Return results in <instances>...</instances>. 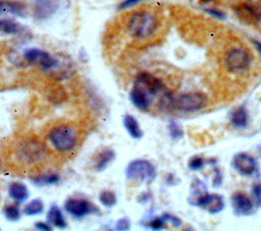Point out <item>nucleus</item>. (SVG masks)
Masks as SVG:
<instances>
[{"label":"nucleus","instance_id":"nucleus-26","mask_svg":"<svg viewBox=\"0 0 261 231\" xmlns=\"http://www.w3.org/2000/svg\"><path fill=\"white\" fill-rule=\"evenodd\" d=\"M3 215L8 221L16 222L20 219L21 212L17 205L11 204V205H7L3 208Z\"/></svg>","mask_w":261,"mask_h":231},{"label":"nucleus","instance_id":"nucleus-23","mask_svg":"<svg viewBox=\"0 0 261 231\" xmlns=\"http://www.w3.org/2000/svg\"><path fill=\"white\" fill-rule=\"evenodd\" d=\"M22 26L11 19L7 18H0V33L6 34V35H17L21 33Z\"/></svg>","mask_w":261,"mask_h":231},{"label":"nucleus","instance_id":"nucleus-31","mask_svg":"<svg viewBox=\"0 0 261 231\" xmlns=\"http://www.w3.org/2000/svg\"><path fill=\"white\" fill-rule=\"evenodd\" d=\"M252 195L255 199V201L260 205L261 204V183L256 184L252 188Z\"/></svg>","mask_w":261,"mask_h":231},{"label":"nucleus","instance_id":"nucleus-20","mask_svg":"<svg viewBox=\"0 0 261 231\" xmlns=\"http://www.w3.org/2000/svg\"><path fill=\"white\" fill-rule=\"evenodd\" d=\"M61 177L58 173L55 172H49V173H44V174H39L36 176H33L31 178L32 182L35 185L38 186H50V185H55L58 184L60 181Z\"/></svg>","mask_w":261,"mask_h":231},{"label":"nucleus","instance_id":"nucleus-37","mask_svg":"<svg viewBox=\"0 0 261 231\" xmlns=\"http://www.w3.org/2000/svg\"><path fill=\"white\" fill-rule=\"evenodd\" d=\"M260 151H261V147H260Z\"/></svg>","mask_w":261,"mask_h":231},{"label":"nucleus","instance_id":"nucleus-27","mask_svg":"<svg viewBox=\"0 0 261 231\" xmlns=\"http://www.w3.org/2000/svg\"><path fill=\"white\" fill-rule=\"evenodd\" d=\"M145 227L150 228L152 230H161L163 228H165L166 226V221L163 219V217H155L147 222L142 223Z\"/></svg>","mask_w":261,"mask_h":231},{"label":"nucleus","instance_id":"nucleus-15","mask_svg":"<svg viewBox=\"0 0 261 231\" xmlns=\"http://www.w3.org/2000/svg\"><path fill=\"white\" fill-rule=\"evenodd\" d=\"M0 14L23 16L25 14V6L16 0H0Z\"/></svg>","mask_w":261,"mask_h":231},{"label":"nucleus","instance_id":"nucleus-30","mask_svg":"<svg viewBox=\"0 0 261 231\" xmlns=\"http://www.w3.org/2000/svg\"><path fill=\"white\" fill-rule=\"evenodd\" d=\"M114 229L115 230H118V231H126V230H129L130 228V221L128 218H120L118 219L116 222H115V225H114Z\"/></svg>","mask_w":261,"mask_h":231},{"label":"nucleus","instance_id":"nucleus-21","mask_svg":"<svg viewBox=\"0 0 261 231\" xmlns=\"http://www.w3.org/2000/svg\"><path fill=\"white\" fill-rule=\"evenodd\" d=\"M207 189L205 187V184L202 183L199 179H195L191 185V191H190V196H189V201L192 205L197 206L200 199L207 194Z\"/></svg>","mask_w":261,"mask_h":231},{"label":"nucleus","instance_id":"nucleus-18","mask_svg":"<svg viewBox=\"0 0 261 231\" xmlns=\"http://www.w3.org/2000/svg\"><path fill=\"white\" fill-rule=\"evenodd\" d=\"M115 159V152L112 149L106 148L97 154L94 160V168L97 172L104 171Z\"/></svg>","mask_w":261,"mask_h":231},{"label":"nucleus","instance_id":"nucleus-19","mask_svg":"<svg viewBox=\"0 0 261 231\" xmlns=\"http://www.w3.org/2000/svg\"><path fill=\"white\" fill-rule=\"evenodd\" d=\"M123 126L127 133L133 137L134 139H141L144 135V132L138 122V120L130 114H125L122 119Z\"/></svg>","mask_w":261,"mask_h":231},{"label":"nucleus","instance_id":"nucleus-4","mask_svg":"<svg viewBox=\"0 0 261 231\" xmlns=\"http://www.w3.org/2000/svg\"><path fill=\"white\" fill-rule=\"evenodd\" d=\"M64 210L74 219H83L89 215L99 213L96 205L84 197L71 196L64 203Z\"/></svg>","mask_w":261,"mask_h":231},{"label":"nucleus","instance_id":"nucleus-33","mask_svg":"<svg viewBox=\"0 0 261 231\" xmlns=\"http://www.w3.org/2000/svg\"><path fill=\"white\" fill-rule=\"evenodd\" d=\"M141 1H145V0H123L120 4H119V9H125L128 8Z\"/></svg>","mask_w":261,"mask_h":231},{"label":"nucleus","instance_id":"nucleus-25","mask_svg":"<svg viewBox=\"0 0 261 231\" xmlns=\"http://www.w3.org/2000/svg\"><path fill=\"white\" fill-rule=\"evenodd\" d=\"M98 199L105 208H112L117 204V196L115 192L109 189L101 191L98 196Z\"/></svg>","mask_w":261,"mask_h":231},{"label":"nucleus","instance_id":"nucleus-10","mask_svg":"<svg viewBox=\"0 0 261 231\" xmlns=\"http://www.w3.org/2000/svg\"><path fill=\"white\" fill-rule=\"evenodd\" d=\"M236 12L245 22H257L261 19V0H247L237 7Z\"/></svg>","mask_w":261,"mask_h":231},{"label":"nucleus","instance_id":"nucleus-28","mask_svg":"<svg viewBox=\"0 0 261 231\" xmlns=\"http://www.w3.org/2000/svg\"><path fill=\"white\" fill-rule=\"evenodd\" d=\"M168 133H169L170 137L173 139L181 138L184 135V131H182L180 125L177 122H175L174 120H171L168 123Z\"/></svg>","mask_w":261,"mask_h":231},{"label":"nucleus","instance_id":"nucleus-22","mask_svg":"<svg viewBox=\"0 0 261 231\" xmlns=\"http://www.w3.org/2000/svg\"><path fill=\"white\" fill-rule=\"evenodd\" d=\"M248 112L244 106L237 108L230 115L231 123L238 128H245L248 124Z\"/></svg>","mask_w":261,"mask_h":231},{"label":"nucleus","instance_id":"nucleus-35","mask_svg":"<svg viewBox=\"0 0 261 231\" xmlns=\"http://www.w3.org/2000/svg\"><path fill=\"white\" fill-rule=\"evenodd\" d=\"M213 184L215 185V187H217L218 185L221 184V175H220V172H219L217 169H216V171H215V176H214Z\"/></svg>","mask_w":261,"mask_h":231},{"label":"nucleus","instance_id":"nucleus-12","mask_svg":"<svg viewBox=\"0 0 261 231\" xmlns=\"http://www.w3.org/2000/svg\"><path fill=\"white\" fill-rule=\"evenodd\" d=\"M197 206L210 214H217L224 209V200L220 194L207 193L200 199Z\"/></svg>","mask_w":261,"mask_h":231},{"label":"nucleus","instance_id":"nucleus-9","mask_svg":"<svg viewBox=\"0 0 261 231\" xmlns=\"http://www.w3.org/2000/svg\"><path fill=\"white\" fill-rule=\"evenodd\" d=\"M19 158L27 164L37 163L45 155V149L42 143L38 140L29 139L24 140L20 146L17 152Z\"/></svg>","mask_w":261,"mask_h":231},{"label":"nucleus","instance_id":"nucleus-14","mask_svg":"<svg viewBox=\"0 0 261 231\" xmlns=\"http://www.w3.org/2000/svg\"><path fill=\"white\" fill-rule=\"evenodd\" d=\"M129 99L134 106L141 111H148L152 102L151 97L147 93L135 85L129 93Z\"/></svg>","mask_w":261,"mask_h":231},{"label":"nucleus","instance_id":"nucleus-2","mask_svg":"<svg viewBox=\"0 0 261 231\" xmlns=\"http://www.w3.org/2000/svg\"><path fill=\"white\" fill-rule=\"evenodd\" d=\"M52 147L60 153L71 152L77 146V133L69 124L54 126L48 135Z\"/></svg>","mask_w":261,"mask_h":231},{"label":"nucleus","instance_id":"nucleus-7","mask_svg":"<svg viewBox=\"0 0 261 231\" xmlns=\"http://www.w3.org/2000/svg\"><path fill=\"white\" fill-rule=\"evenodd\" d=\"M24 59L38 65L43 70H51L58 65V60L45 50L39 48H30L23 52Z\"/></svg>","mask_w":261,"mask_h":231},{"label":"nucleus","instance_id":"nucleus-24","mask_svg":"<svg viewBox=\"0 0 261 231\" xmlns=\"http://www.w3.org/2000/svg\"><path fill=\"white\" fill-rule=\"evenodd\" d=\"M45 209L44 203L40 198H34L30 200L23 208V213L27 216H37L43 213Z\"/></svg>","mask_w":261,"mask_h":231},{"label":"nucleus","instance_id":"nucleus-32","mask_svg":"<svg viewBox=\"0 0 261 231\" xmlns=\"http://www.w3.org/2000/svg\"><path fill=\"white\" fill-rule=\"evenodd\" d=\"M35 228L41 231H51L52 226L48 222H43V221H38L35 223Z\"/></svg>","mask_w":261,"mask_h":231},{"label":"nucleus","instance_id":"nucleus-36","mask_svg":"<svg viewBox=\"0 0 261 231\" xmlns=\"http://www.w3.org/2000/svg\"><path fill=\"white\" fill-rule=\"evenodd\" d=\"M252 43L255 45V47H256L257 51L261 54V42H259V41H257V40H253V41H252Z\"/></svg>","mask_w":261,"mask_h":231},{"label":"nucleus","instance_id":"nucleus-34","mask_svg":"<svg viewBox=\"0 0 261 231\" xmlns=\"http://www.w3.org/2000/svg\"><path fill=\"white\" fill-rule=\"evenodd\" d=\"M206 10H207V12H208L209 14L214 15V16H216V17H218V18H222V17H224L223 12H221V11H219V10L215 9V8H208V9H206Z\"/></svg>","mask_w":261,"mask_h":231},{"label":"nucleus","instance_id":"nucleus-8","mask_svg":"<svg viewBox=\"0 0 261 231\" xmlns=\"http://www.w3.org/2000/svg\"><path fill=\"white\" fill-rule=\"evenodd\" d=\"M135 86L140 88L147 93L151 98L159 94H163L166 89L162 80L149 72H141L137 75L135 80Z\"/></svg>","mask_w":261,"mask_h":231},{"label":"nucleus","instance_id":"nucleus-5","mask_svg":"<svg viewBox=\"0 0 261 231\" xmlns=\"http://www.w3.org/2000/svg\"><path fill=\"white\" fill-rule=\"evenodd\" d=\"M251 64V54L243 47L231 48L226 57L225 65L230 72H239L247 69Z\"/></svg>","mask_w":261,"mask_h":231},{"label":"nucleus","instance_id":"nucleus-16","mask_svg":"<svg viewBox=\"0 0 261 231\" xmlns=\"http://www.w3.org/2000/svg\"><path fill=\"white\" fill-rule=\"evenodd\" d=\"M9 197L16 204L25 201L29 198L30 190L25 184L21 182H12L9 184L7 189Z\"/></svg>","mask_w":261,"mask_h":231},{"label":"nucleus","instance_id":"nucleus-1","mask_svg":"<svg viewBox=\"0 0 261 231\" xmlns=\"http://www.w3.org/2000/svg\"><path fill=\"white\" fill-rule=\"evenodd\" d=\"M159 20L149 10H136L129 14L126 21V30L136 40H147L158 30Z\"/></svg>","mask_w":261,"mask_h":231},{"label":"nucleus","instance_id":"nucleus-13","mask_svg":"<svg viewBox=\"0 0 261 231\" xmlns=\"http://www.w3.org/2000/svg\"><path fill=\"white\" fill-rule=\"evenodd\" d=\"M231 205L234 214L249 215L253 211V201L243 192H236L231 197Z\"/></svg>","mask_w":261,"mask_h":231},{"label":"nucleus","instance_id":"nucleus-3","mask_svg":"<svg viewBox=\"0 0 261 231\" xmlns=\"http://www.w3.org/2000/svg\"><path fill=\"white\" fill-rule=\"evenodd\" d=\"M125 178L128 181L138 183H152L156 176L157 171L154 164L145 159H137L130 161L125 168Z\"/></svg>","mask_w":261,"mask_h":231},{"label":"nucleus","instance_id":"nucleus-29","mask_svg":"<svg viewBox=\"0 0 261 231\" xmlns=\"http://www.w3.org/2000/svg\"><path fill=\"white\" fill-rule=\"evenodd\" d=\"M204 164H205V161H204V159H203L202 157L195 156V157H193V158L189 161L188 166H189V168H190L191 170L196 171V170H200L201 168H203Z\"/></svg>","mask_w":261,"mask_h":231},{"label":"nucleus","instance_id":"nucleus-17","mask_svg":"<svg viewBox=\"0 0 261 231\" xmlns=\"http://www.w3.org/2000/svg\"><path fill=\"white\" fill-rule=\"evenodd\" d=\"M47 222L58 229H64L67 227V222L62 213V210L57 205H52L46 214Z\"/></svg>","mask_w":261,"mask_h":231},{"label":"nucleus","instance_id":"nucleus-6","mask_svg":"<svg viewBox=\"0 0 261 231\" xmlns=\"http://www.w3.org/2000/svg\"><path fill=\"white\" fill-rule=\"evenodd\" d=\"M207 104V99L204 94L199 92L184 93L174 100L175 107L182 112H195Z\"/></svg>","mask_w":261,"mask_h":231},{"label":"nucleus","instance_id":"nucleus-11","mask_svg":"<svg viewBox=\"0 0 261 231\" xmlns=\"http://www.w3.org/2000/svg\"><path fill=\"white\" fill-rule=\"evenodd\" d=\"M233 168L244 176L253 175L257 171L256 159L247 153H239L232 159Z\"/></svg>","mask_w":261,"mask_h":231}]
</instances>
